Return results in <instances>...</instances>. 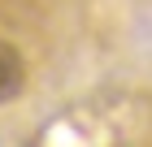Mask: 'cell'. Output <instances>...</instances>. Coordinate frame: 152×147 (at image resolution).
Here are the masks:
<instances>
[{
    "label": "cell",
    "mask_w": 152,
    "mask_h": 147,
    "mask_svg": "<svg viewBox=\"0 0 152 147\" xmlns=\"http://www.w3.org/2000/svg\"><path fill=\"white\" fill-rule=\"evenodd\" d=\"M26 87V65H22V52L9 43V39H0V104L18 100Z\"/></svg>",
    "instance_id": "obj_1"
}]
</instances>
